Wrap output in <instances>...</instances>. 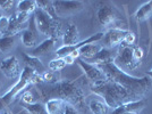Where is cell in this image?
Instances as JSON below:
<instances>
[{"instance_id": "6da1fadb", "label": "cell", "mask_w": 152, "mask_h": 114, "mask_svg": "<svg viewBox=\"0 0 152 114\" xmlns=\"http://www.w3.org/2000/svg\"><path fill=\"white\" fill-rule=\"evenodd\" d=\"M37 90L43 101L60 98L78 112H85V94L77 80H60L53 84L41 83Z\"/></svg>"}, {"instance_id": "7a4b0ae2", "label": "cell", "mask_w": 152, "mask_h": 114, "mask_svg": "<svg viewBox=\"0 0 152 114\" xmlns=\"http://www.w3.org/2000/svg\"><path fill=\"white\" fill-rule=\"evenodd\" d=\"M96 66L101 69L108 80L118 83L123 88L126 89L135 101L145 99L148 94L151 91L152 81L149 76H144L143 78H136L131 76L129 73H126L119 67H117L114 62H109Z\"/></svg>"}, {"instance_id": "3957f363", "label": "cell", "mask_w": 152, "mask_h": 114, "mask_svg": "<svg viewBox=\"0 0 152 114\" xmlns=\"http://www.w3.org/2000/svg\"><path fill=\"white\" fill-rule=\"evenodd\" d=\"M91 90L95 95L102 97L103 101L108 105V107L113 108V110L119 107L121 105H124L126 103L135 101L132 95L126 89L123 88L118 83L110 81L108 79L106 81L92 84Z\"/></svg>"}, {"instance_id": "277c9868", "label": "cell", "mask_w": 152, "mask_h": 114, "mask_svg": "<svg viewBox=\"0 0 152 114\" xmlns=\"http://www.w3.org/2000/svg\"><path fill=\"white\" fill-rule=\"evenodd\" d=\"M41 83H43L42 76L38 73L37 71L32 70L31 67L25 65L17 82L15 83L13 87H10L9 90L2 97H0V108L9 105L20 93L23 94V91H25V89L28 86H33V84L38 86Z\"/></svg>"}, {"instance_id": "5b68a950", "label": "cell", "mask_w": 152, "mask_h": 114, "mask_svg": "<svg viewBox=\"0 0 152 114\" xmlns=\"http://www.w3.org/2000/svg\"><path fill=\"white\" fill-rule=\"evenodd\" d=\"M34 21H35V26L39 33L48 38H52L57 40L61 34V22L59 19H52L49 14L43 12L42 9L37 8L34 12Z\"/></svg>"}, {"instance_id": "8992f818", "label": "cell", "mask_w": 152, "mask_h": 114, "mask_svg": "<svg viewBox=\"0 0 152 114\" xmlns=\"http://www.w3.org/2000/svg\"><path fill=\"white\" fill-rule=\"evenodd\" d=\"M114 63L117 67H119L126 73L127 71H133L141 65V63L134 58L133 46H126L124 44H119L117 54L114 58Z\"/></svg>"}, {"instance_id": "52a82bcc", "label": "cell", "mask_w": 152, "mask_h": 114, "mask_svg": "<svg viewBox=\"0 0 152 114\" xmlns=\"http://www.w3.org/2000/svg\"><path fill=\"white\" fill-rule=\"evenodd\" d=\"M98 19L103 27L108 30L110 29H119L118 24H123V21L119 17V14L114 6L104 5L98 10Z\"/></svg>"}, {"instance_id": "ba28073f", "label": "cell", "mask_w": 152, "mask_h": 114, "mask_svg": "<svg viewBox=\"0 0 152 114\" xmlns=\"http://www.w3.org/2000/svg\"><path fill=\"white\" fill-rule=\"evenodd\" d=\"M53 8L57 17H67L81 12L84 8V2L73 1V0H68V1L58 0V1H53Z\"/></svg>"}, {"instance_id": "9c48e42d", "label": "cell", "mask_w": 152, "mask_h": 114, "mask_svg": "<svg viewBox=\"0 0 152 114\" xmlns=\"http://www.w3.org/2000/svg\"><path fill=\"white\" fill-rule=\"evenodd\" d=\"M75 62L78 64V66L83 70L85 76H86L93 84H94V83L102 82V81H106V80H107L106 74L102 72L101 69H100L99 66L88 63V62H85V61L82 59V58H77Z\"/></svg>"}, {"instance_id": "30bf717a", "label": "cell", "mask_w": 152, "mask_h": 114, "mask_svg": "<svg viewBox=\"0 0 152 114\" xmlns=\"http://www.w3.org/2000/svg\"><path fill=\"white\" fill-rule=\"evenodd\" d=\"M0 71L4 73V76L12 79V80H16L19 79L20 76V65H19L18 59L15 56H10L5 58L1 64H0Z\"/></svg>"}, {"instance_id": "8fae6325", "label": "cell", "mask_w": 152, "mask_h": 114, "mask_svg": "<svg viewBox=\"0 0 152 114\" xmlns=\"http://www.w3.org/2000/svg\"><path fill=\"white\" fill-rule=\"evenodd\" d=\"M30 24L27 25L25 30L20 32V39L23 44L27 48H35L39 42V32L35 26V21H34V15H32L31 19L28 22Z\"/></svg>"}, {"instance_id": "7c38bea8", "label": "cell", "mask_w": 152, "mask_h": 114, "mask_svg": "<svg viewBox=\"0 0 152 114\" xmlns=\"http://www.w3.org/2000/svg\"><path fill=\"white\" fill-rule=\"evenodd\" d=\"M103 36H104V33L99 32V33H95V34H93V36H91V37L88 38L86 40L80 41L78 44H74V46H63V47H60V48H58L57 49L56 55H57V57H59V58H64L65 56H67V55L72 54L73 51L78 50L80 48H82L83 46H86V44H94V42H96V41H100L101 39H103Z\"/></svg>"}, {"instance_id": "4fadbf2b", "label": "cell", "mask_w": 152, "mask_h": 114, "mask_svg": "<svg viewBox=\"0 0 152 114\" xmlns=\"http://www.w3.org/2000/svg\"><path fill=\"white\" fill-rule=\"evenodd\" d=\"M128 33V30H121V29H110L107 33L103 36V42L109 47V49H113L116 47H119V44L124 41V38Z\"/></svg>"}, {"instance_id": "5bb4252c", "label": "cell", "mask_w": 152, "mask_h": 114, "mask_svg": "<svg viewBox=\"0 0 152 114\" xmlns=\"http://www.w3.org/2000/svg\"><path fill=\"white\" fill-rule=\"evenodd\" d=\"M146 106V101L142 99V101H131V103H126L124 105H121L119 107L115 108L111 112V114H121V113H136L140 114Z\"/></svg>"}, {"instance_id": "9a60e30c", "label": "cell", "mask_w": 152, "mask_h": 114, "mask_svg": "<svg viewBox=\"0 0 152 114\" xmlns=\"http://www.w3.org/2000/svg\"><path fill=\"white\" fill-rule=\"evenodd\" d=\"M116 54H117V51L113 54L111 49L106 48V47H102L101 50L99 51L92 59L85 61V62H88L90 64H93V65H101V64H106V63H109V62H114V58L116 56Z\"/></svg>"}, {"instance_id": "2e32d148", "label": "cell", "mask_w": 152, "mask_h": 114, "mask_svg": "<svg viewBox=\"0 0 152 114\" xmlns=\"http://www.w3.org/2000/svg\"><path fill=\"white\" fill-rule=\"evenodd\" d=\"M56 39H52V38H48L45 39V41H42L40 44H38L35 48H33V50L31 51V56L34 57H40V56H45V55H48L50 54L51 51L53 50L55 48V44H56Z\"/></svg>"}, {"instance_id": "e0dca14e", "label": "cell", "mask_w": 152, "mask_h": 114, "mask_svg": "<svg viewBox=\"0 0 152 114\" xmlns=\"http://www.w3.org/2000/svg\"><path fill=\"white\" fill-rule=\"evenodd\" d=\"M67 104L68 103L60 98H51L45 101V107L48 114H65Z\"/></svg>"}, {"instance_id": "ac0fdd59", "label": "cell", "mask_w": 152, "mask_h": 114, "mask_svg": "<svg viewBox=\"0 0 152 114\" xmlns=\"http://www.w3.org/2000/svg\"><path fill=\"white\" fill-rule=\"evenodd\" d=\"M64 46H74L80 42V33L75 24H69L63 34Z\"/></svg>"}, {"instance_id": "d6986e66", "label": "cell", "mask_w": 152, "mask_h": 114, "mask_svg": "<svg viewBox=\"0 0 152 114\" xmlns=\"http://www.w3.org/2000/svg\"><path fill=\"white\" fill-rule=\"evenodd\" d=\"M102 47L103 46L98 44H86V46H83L82 48L78 49L80 57H82V59H84V61H90V59H92L99 51L101 50Z\"/></svg>"}, {"instance_id": "ffe728a7", "label": "cell", "mask_w": 152, "mask_h": 114, "mask_svg": "<svg viewBox=\"0 0 152 114\" xmlns=\"http://www.w3.org/2000/svg\"><path fill=\"white\" fill-rule=\"evenodd\" d=\"M23 57H24V62H25L26 66L31 67L32 70L37 71L40 74H42L43 72H45V66H43V64H42L40 58L31 56V55H28V54H26V53L23 54Z\"/></svg>"}, {"instance_id": "44dd1931", "label": "cell", "mask_w": 152, "mask_h": 114, "mask_svg": "<svg viewBox=\"0 0 152 114\" xmlns=\"http://www.w3.org/2000/svg\"><path fill=\"white\" fill-rule=\"evenodd\" d=\"M38 5L35 0H20L17 1V12H23L27 14H34Z\"/></svg>"}, {"instance_id": "7402d4cb", "label": "cell", "mask_w": 152, "mask_h": 114, "mask_svg": "<svg viewBox=\"0 0 152 114\" xmlns=\"http://www.w3.org/2000/svg\"><path fill=\"white\" fill-rule=\"evenodd\" d=\"M90 111L92 112V114H108L109 113V107L108 105L99 99H93L90 101L89 104Z\"/></svg>"}, {"instance_id": "603a6c76", "label": "cell", "mask_w": 152, "mask_h": 114, "mask_svg": "<svg viewBox=\"0 0 152 114\" xmlns=\"http://www.w3.org/2000/svg\"><path fill=\"white\" fill-rule=\"evenodd\" d=\"M150 15H152V0L148 1L144 5H142L140 7L137 9V12L135 13V19H136L137 22H141V21L149 19Z\"/></svg>"}, {"instance_id": "cb8c5ba5", "label": "cell", "mask_w": 152, "mask_h": 114, "mask_svg": "<svg viewBox=\"0 0 152 114\" xmlns=\"http://www.w3.org/2000/svg\"><path fill=\"white\" fill-rule=\"evenodd\" d=\"M16 44V36H4L0 38V51L8 53L14 48Z\"/></svg>"}, {"instance_id": "d4e9b609", "label": "cell", "mask_w": 152, "mask_h": 114, "mask_svg": "<svg viewBox=\"0 0 152 114\" xmlns=\"http://www.w3.org/2000/svg\"><path fill=\"white\" fill-rule=\"evenodd\" d=\"M26 27H27V25L19 24L18 22L16 21V19H15V16L12 15L9 17V27H8V31H7L6 36H16V34L20 33L23 30H25Z\"/></svg>"}, {"instance_id": "484cf974", "label": "cell", "mask_w": 152, "mask_h": 114, "mask_svg": "<svg viewBox=\"0 0 152 114\" xmlns=\"http://www.w3.org/2000/svg\"><path fill=\"white\" fill-rule=\"evenodd\" d=\"M37 5L38 8L42 9L43 12H45L47 14H49L52 19H58L56 12H55V8H53V1H49V0H39L37 1Z\"/></svg>"}, {"instance_id": "4316f807", "label": "cell", "mask_w": 152, "mask_h": 114, "mask_svg": "<svg viewBox=\"0 0 152 114\" xmlns=\"http://www.w3.org/2000/svg\"><path fill=\"white\" fill-rule=\"evenodd\" d=\"M24 108L28 112V114H48L45 111V104H42V101H37L34 104L24 105Z\"/></svg>"}, {"instance_id": "83f0119b", "label": "cell", "mask_w": 152, "mask_h": 114, "mask_svg": "<svg viewBox=\"0 0 152 114\" xmlns=\"http://www.w3.org/2000/svg\"><path fill=\"white\" fill-rule=\"evenodd\" d=\"M66 65H67V64L65 63L64 58H59V57H57V58L52 59L50 63H49V70L52 71V72H58V71L65 69Z\"/></svg>"}, {"instance_id": "f1b7e54d", "label": "cell", "mask_w": 152, "mask_h": 114, "mask_svg": "<svg viewBox=\"0 0 152 114\" xmlns=\"http://www.w3.org/2000/svg\"><path fill=\"white\" fill-rule=\"evenodd\" d=\"M55 73H56V72H52V71H45V72H43V73L41 74V76H42V79H43V83L53 84V83H57L58 81H60Z\"/></svg>"}, {"instance_id": "f546056e", "label": "cell", "mask_w": 152, "mask_h": 114, "mask_svg": "<svg viewBox=\"0 0 152 114\" xmlns=\"http://www.w3.org/2000/svg\"><path fill=\"white\" fill-rule=\"evenodd\" d=\"M14 16H15L16 21L18 22L19 24H22V25H25L27 22H30V19L32 17L31 14L23 13V12H17V13L14 14Z\"/></svg>"}, {"instance_id": "4dcf8cb0", "label": "cell", "mask_w": 152, "mask_h": 114, "mask_svg": "<svg viewBox=\"0 0 152 114\" xmlns=\"http://www.w3.org/2000/svg\"><path fill=\"white\" fill-rule=\"evenodd\" d=\"M22 101L24 103V105H30V104H34V103H37V99H35V97L34 95L32 94L30 90H25V91H23V94H22Z\"/></svg>"}, {"instance_id": "1f68e13d", "label": "cell", "mask_w": 152, "mask_h": 114, "mask_svg": "<svg viewBox=\"0 0 152 114\" xmlns=\"http://www.w3.org/2000/svg\"><path fill=\"white\" fill-rule=\"evenodd\" d=\"M8 27H9V17L0 16V33L6 36Z\"/></svg>"}, {"instance_id": "d6a6232c", "label": "cell", "mask_w": 152, "mask_h": 114, "mask_svg": "<svg viewBox=\"0 0 152 114\" xmlns=\"http://www.w3.org/2000/svg\"><path fill=\"white\" fill-rule=\"evenodd\" d=\"M135 41H136V37L133 32L128 31V33L126 34V37L124 38V41L121 44H126V46H133L135 44Z\"/></svg>"}, {"instance_id": "836d02e7", "label": "cell", "mask_w": 152, "mask_h": 114, "mask_svg": "<svg viewBox=\"0 0 152 114\" xmlns=\"http://www.w3.org/2000/svg\"><path fill=\"white\" fill-rule=\"evenodd\" d=\"M14 4H15V1L14 0H0V9H2V10H10L12 8H13Z\"/></svg>"}, {"instance_id": "e575fe53", "label": "cell", "mask_w": 152, "mask_h": 114, "mask_svg": "<svg viewBox=\"0 0 152 114\" xmlns=\"http://www.w3.org/2000/svg\"><path fill=\"white\" fill-rule=\"evenodd\" d=\"M144 56V51L143 49L140 47V46H135L134 47V58L137 61V62H142V58Z\"/></svg>"}, {"instance_id": "d590c367", "label": "cell", "mask_w": 152, "mask_h": 114, "mask_svg": "<svg viewBox=\"0 0 152 114\" xmlns=\"http://www.w3.org/2000/svg\"><path fill=\"white\" fill-rule=\"evenodd\" d=\"M65 114H80V112L76 110L74 106H72L69 104H67V107H66V112Z\"/></svg>"}, {"instance_id": "8d00e7d4", "label": "cell", "mask_w": 152, "mask_h": 114, "mask_svg": "<svg viewBox=\"0 0 152 114\" xmlns=\"http://www.w3.org/2000/svg\"><path fill=\"white\" fill-rule=\"evenodd\" d=\"M64 61H65V63L67 64V65H72V64L75 63V59L70 56V55H67V56L64 57Z\"/></svg>"}, {"instance_id": "74e56055", "label": "cell", "mask_w": 152, "mask_h": 114, "mask_svg": "<svg viewBox=\"0 0 152 114\" xmlns=\"http://www.w3.org/2000/svg\"><path fill=\"white\" fill-rule=\"evenodd\" d=\"M145 76H149V78L151 79V81H152V70H151V71H149V72H146Z\"/></svg>"}, {"instance_id": "f35d334b", "label": "cell", "mask_w": 152, "mask_h": 114, "mask_svg": "<svg viewBox=\"0 0 152 114\" xmlns=\"http://www.w3.org/2000/svg\"><path fill=\"white\" fill-rule=\"evenodd\" d=\"M4 114H12V113H10V112H8V111H6V112H5Z\"/></svg>"}, {"instance_id": "ab89813d", "label": "cell", "mask_w": 152, "mask_h": 114, "mask_svg": "<svg viewBox=\"0 0 152 114\" xmlns=\"http://www.w3.org/2000/svg\"><path fill=\"white\" fill-rule=\"evenodd\" d=\"M121 114H136V113H121Z\"/></svg>"}, {"instance_id": "60d3db41", "label": "cell", "mask_w": 152, "mask_h": 114, "mask_svg": "<svg viewBox=\"0 0 152 114\" xmlns=\"http://www.w3.org/2000/svg\"><path fill=\"white\" fill-rule=\"evenodd\" d=\"M0 88H1V83H0Z\"/></svg>"}]
</instances>
